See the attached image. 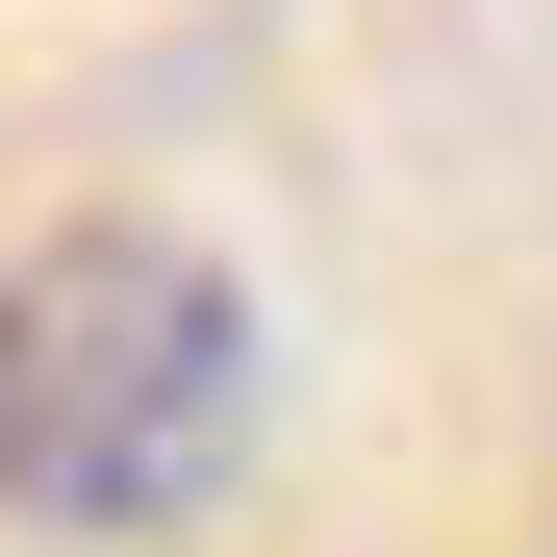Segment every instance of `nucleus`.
I'll return each instance as SVG.
<instances>
[{
	"instance_id": "1",
	"label": "nucleus",
	"mask_w": 557,
	"mask_h": 557,
	"mask_svg": "<svg viewBox=\"0 0 557 557\" xmlns=\"http://www.w3.org/2000/svg\"><path fill=\"white\" fill-rule=\"evenodd\" d=\"M253 431V278L203 228H26L0 253V507L26 532H177Z\"/></svg>"
}]
</instances>
